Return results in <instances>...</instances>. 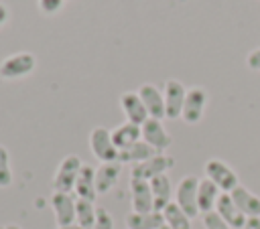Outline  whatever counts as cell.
I'll return each instance as SVG.
<instances>
[{
  "instance_id": "26",
  "label": "cell",
  "mask_w": 260,
  "mask_h": 229,
  "mask_svg": "<svg viewBox=\"0 0 260 229\" xmlns=\"http://www.w3.org/2000/svg\"><path fill=\"white\" fill-rule=\"evenodd\" d=\"M201 219H203V227L205 229H232L215 211H209V213L201 215Z\"/></svg>"
},
{
  "instance_id": "13",
  "label": "cell",
  "mask_w": 260,
  "mask_h": 229,
  "mask_svg": "<svg viewBox=\"0 0 260 229\" xmlns=\"http://www.w3.org/2000/svg\"><path fill=\"white\" fill-rule=\"evenodd\" d=\"M215 213L232 227V229H244L246 225V217L244 213L236 207L234 199L230 193H221L219 199H217V205H215Z\"/></svg>"
},
{
  "instance_id": "25",
  "label": "cell",
  "mask_w": 260,
  "mask_h": 229,
  "mask_svg": "<svg viewBox=\"0 0 260 229\" xmlns=\"http://www.w3.org/2000/svg\"><path fill=\"white\" fill-rule=\"evenodd\" d=\"M12 182V170H10V156L4 146H0V188L8 186Z\"/></svg>"
},
{
  "instance_id": "21",
  "label": "cell",
  "mask_w": 260,
  "mask_h": 229,
  "mask_svg": "<svg viewBox=\"0 0 260 229\" xmlns=\"http://www.w3.org/2000/svg\"><path fill=\"white\" fill-rule=\"evenodd\" d=\"M165 225V217L160 211H148V213H128L126 227L128 229H158Z\"/></svg>"
},
{
  "instance_id": "23",
  "label": "cell",
  "mask_w": 260,
  "mask_h": 229,
  "mask_svg": "<svg viewBox=\"0 0 260 229\" xmlns=\"http://www.w3.org/2000/svg\"><path fill=\"white\" fill-rule=\"evenodd\" d=\"M162 217H165V225L169 229H191V217L175 201H171L162 209Z\"/></svg>"
},
{
  "instance_id": "8",
  "label": "cell",
  "mask_w": 260,
  "mask_h": 229,
  "mask_svg": "<svg viewBox=\"0 0 260 229\" xmlns=\"http://www.w3.org/2000/svg\"><path fill=\"white\" fill-rule=\"evenodd\" d=\"M205 103H207V91L203 87H191V89H187L183 111H181L183 122H187V124L201 122L203 111H205Z\"/></svg>"
},
{
  "instance_id": "19",
  "label": "cell",
  "mask_w": 260,
  "mask_h": 229,
  "mask_svg": "<svg viewBox=\"0 0 260 229\" xmlns=\"http://www.w3.org/2000/svg\"><path fill=\"white\" fill-rule=\"evenodd\" d=\"M221 190L217 188V184H213L209 178H201L199 180V188H197V205H199V213L205 215L209 211H215L217 199H219Z\"/></svg>"
},
{
  "instance_id": "10",
  "label": "cell",
  "mask_w": 260,
  "mask_h": 229,
  "mask_svg": "<svg viewBox=\"0 0 260 229\" xmlns=\"http://www.w3.org/2000/svg\"><path fill=\"white\" fill-rule=\"evenodd\" d=\"M140 132H142V140H144L148 146H152L156 152L167 150V148L171 146V142H173V138H171V134L165 130L162 122H160V120H154V118H148V120L140 126Z\"/></svg>"
},
{
  "instance_id": "3",
  "label": "cell",
  "mask_w": 260,
  "mask_h": 229,
  "mask_svg": "<svg viewBox=\"0 0 260 229\" xmlns=\"http://www.w3.org/2000/svg\"><path fill=\"white\" fill-rule=\"evenodd\" d=\"M89 148L91 154L104 164V162H118V148L112 140V130H106L102 126H95L89 132Z\"/></svg>"
},
{
  "instance_id": "30",
  "label": "cell",
  "mask_w": 260,
  "mask_h": 229,
  "mask_svg": "<svg viewBox=\"0 0 260 229\" xmlns=\"http://www.w3.org/2000/svg\"><path fill=\"white\" fill-rule=\"evenodd\" d=\"M244 229H260V217H248Z\"/></svg>"
},
{
  "instance_id": "1",
  "label": "cell",
  "mask_w": 260,
  "mask_h": 229,
  "mask_svg": "<svg viewBox=\"0 0 260 229\" xmlns=\"http://www.w3.org/2000/svg\"><path fill=\"white\" fill-rule=\"evenodd\" d=\"M203 170H205V178H209L213 184H217V188L221 193H232L240 184V178H238L236 170L219 158H209L205 162Z\"/></svg>"
},
{
  "instance_id": "32",
  "label": "cell",
  "mask_w": 260,
  "mask_h": 229,
  "mask_svg": "<svg viewBox=\"0 0 260 229\" xmlns=\"http://www.w3.org/2000/svg\"><path fill=\"white\" fill-rule=\"evenodd\" d=\"M57 229H81L77 223H73V225H61V227H57Z\"/></svg>"
},
{
  "instance_id": "20",
  "label": "cell",
  "mask_w": 260,
  "mask_h": 229,
  "mask_svg": "<svg viewBox=\"0 0 260 229\" xmlns=\"http://www.w3.org/2000/svg\"><path fill=\"white\" fill-rule=\"evenodd\" d=\"M154 154H158L152 146H148L144 140H140V142H136V144H132L130 148H126V150H120L118 152V162L120 164H138V162H144V160H148V158H152Z\"/></svg>"
},
{
  "instance_id": "16",
  "label": "cell",
  "mask_w": 260,
  "mask_h": 229,
  "mask_svg": "<svg viewBox=\"0 0 260 229\" xmlns=\"http://www.w3.org/2000/svg\"><path fill=\"white\" fill-rule=\"evenodd\" d=\"M230 195H232L236 207L244 213L246 219L248 217H260V197L258 195H254L252 190H248L242 184H238Z\"/></svg>"
},
{
  "instance_id": "29",
  "label": "cell",
  "mask_w": 260,
  "mask_h": 229,
  "mask_svg": "<svg viewBox=\"0 0 260 229\" xmlns=\"http://www.w3.org/2000/svg\"><path fill=\"white\" fill-rule=\"evenodd\" d=\"M246 65L252 69V71H260V47L252 49L246 57Z\"/></svg>"
},
{
  "instance_id": "17",
  "label": "cell",
  "mask_w": 260,
  "mask_h": 229,
  "mask_svg": "<svg viewBox=\"0 0 260 229\" xmlns=\"http://www.w3.org/2000/svg\"><path fill=\"white\" fill-rule=\"evenodd\" d=\"M73 190H75V197H77V199L95 201L98 190H95V168H93V166H89V164H83V166H81Z\"/></svg>"
},
{
  "instance_id": "5",
  "label": "cell",
  "mask_w": 260,
  "mask_h": 229,
  "mask_svg": "<svg viewBox=\"0 0 260 229\" xmlns=\"http://www.w3.org/2000/svg\"><path fill=\"white\" fill-rule=\"evenodd\" d=\"M35 65H37V59L28 51H20V53L8 55L0 63V77L2 79H18V77H24V75L32 73Z\"/></svg>"
},
{
  "instance_id": "14",
  "label": "cell",
  "mask_w": 260,
  "mask_h": 229,
  "mask_svg": "<svg viewBox=\"0 0 260 229\" xmlns=\"http://www.w3.org/2000/svg\"><path fill=\"white\" fill-rule=\"evenodd\" d=\"M120 105H122V111L126 113V122H132L136 126H142L148 120V111H146V107H144L138 91H126V93H122Z\"/></svg>"
},
{
  "instance_id": "18",
  "label": "cell",
  "mask_w": 260,
  "mask_h": 229,
  "mask_svg": "<svg viewBox=\"0 0 260 229\" xmlns=\"http://www.w3.org/2000/svg\"><path fill=\"white\" fill-rule=\"evenodd\" d=\"M112 140H114V146L120 150H126L130 148L132 144L140 142L142 140V132H140V126L132 124V122H124L120 126H116L112 130Z\"/></svg>"
},
{
  "instance_id": "34",
  "label": "cell",
  "mask_w": 260,
  "mask_h": 229,
  "mask_svg": "<svg viewBox=\"0 0 260 229\" xmlns=\"http://www.w3.org/2000/svg\"><path fill=\"white\" fill-rule=\"evenodd\" d=\"M158 229H169V227H167V225H162V227H158Z\"/></svg>"
},
{
  "instance_id": "11",
  "label": "cell",
  "mask_w": 260,
  "mask_h": 229,
  "mask_svg": "<svg viewBox=\"0 0 260 229\" xmlns=\"http://www.w3.org/2000/svg\"><path fill=\"white\" fill-rule=\"evenodd\" d=\"M130 203H132L134 213L154 211V199H152V190H150L148 180L130 178Z\"/></svg>"
},
{
  "instance_id": "24",
  "label": "cell",
  "mask_w": 260,
  "mask_h": 229,
  "mask_svg": "<svg viewBox=\"0 0 260 229\" xmlns=\"http://www.w3.org/2000/svg\"><path fill=\"white\" fill-rule=\"evenodd\" d=\"M95 215H98V207L93 205V201L75 197V223L81 229H91L95 223Z\"/></svg>"
},
{
  "instance_id": "6",
  "label": "cell",
  "mask_w": 260,
  "mask_h": 229,
  "mask_svg": "<svg viewBox=\"0 0 260 229\" xmlns=\"http://www.w3.org/2000/svg\"><path fill=\"white\" fill-rule=\"evenodd\" d=\"M173 164H175V158H173V156H167V154L158 152V154H154L152 158L134 164L132 170H130V178L152 180V178L158 176V174H167V170L173 168Z\"/></svg>"
},
{
  "instance_id": "9",
  "label": "cell",
  "mask_w": 260,
  "mask_h": 229,
  "mask_svg": "<svg viewBox=\"0 0 260 229\" xmlns=\"http://www.w3.org/2000/svg\"><path fill=\"white\" fill-rule=\"evenodd\" d=\"M49 203H51V209L55 213L57 227L73 225L75 223V197L71 193H57V190H53Z\"/></svg>"
},
{
  "instance_id": "35",
  "label": "cell",
  "mask_w": 260,
  "mask_h": 229,
  "mask_svg": "<svg viewBox=\"0 0 260 229\" xmlns=\"http://www.w3.org/2000/svg\"><path fill=\"white\" fill-rule=\"evenodd\" d=\"M0 229H6V227H0Z\"/></svg>"
},
{
  "instance_id": "22",
  "label": "cell",
  "mask_w": 260,
  "mask_h": 229,
  "mask_svg": "<svg viewBox=\"0 0 260 229\" xmlns=\"http://www.w3.org/2000/svg\"><path fill=\"white\" fill-rule=\"evenodd\" d=\"M148 182H150V190H152V199H154V211L162 213V209L171 203V193H173L171 178L167 174H158Z\"/></svg>"
},
{
  "instance_id": "33",
  "label": "cell",
  "mask_w": 260,
  "mask_h": 229,
  "mask_svg": "<svg viewBox=\"0 0 260 229\" xmlns=\"http://www.w3.org/2000/svg\"><path fill=\"white\" fill-rule=\"evenodd\" d=\"M4 227H6V229H22V227H20V225H16V223H10V225H4Z\"/></svg>"
},
{
  "instance_id": "28",
  "label": "cell",
  "mask_w": 260,
  "mask_h": 229,
  "mask_svg": "<svg viewBox=\"0 0 260 229\" xmlns=\"http://www.w3.org/2000/svg\"><path fill=\"white\" fill-rule=\"evenodd\" d=\"M61 6H63V0H39V10L43 14H47V16L59 12Z\"/></svg>"
},
{
  "instance_id": "7",
  "label": "cell",
  "mask_w": 260,
  "mask_h": 229,
  "mask_svg": "<svg viewBox=\"0 0 260 229\" xmlns=\"http://www.w3.org/2000/svg\"><path fill=\"white\" fill-rule=\"evenodd\" d=\"M185 95L187 89L179 79H167L165 81V89H162V97H165V118L169 120H177L181 118L183 111V103H185Z\"/></svg>"
},
{
  "instance_id": "4",
  "label": "cell",
  "mask_w": 260,
  "mask_h": 229,
  "mask_svg": "<svg viewBox=\"0 0 260 229\" xmlns=\"http://www.w3.org/2000/svg\"><path fill=\"white\" fill-rule=\"evenodd\" d=\"M197 188H199V178L193 174H187L179 180L177 188H175V203L193 219L199 213V205H197Z\"/></svg>"
},
{
  "instance_id": "15",
  "label": "cell",
  "mask_w": 260,
  "mask_h": 229,
  "mask_svg": "<svg viewBox=\"0 0 260 229\" xmlns=\"http://www.w3.org/2000/svg\"><path fill=\"white\" fill-rule=\"evenodd\" d=\"M122 164L120 162H104L95 168V190L98 195H106L114 188V184L120 178Z\"/></svg>"
},
{
  "instance_id": "31",
  "label": "cell",
  "mask_w": 260,
  "mask_h": 229,
  "mask_svg": "<svg viewBox=\"0 0 260 229\" xmlns=\"http://www.w3.org/2000/svg\"><path fill=\"white\" fill-rule=\"evenodd\" d=\"M8 16H10V12H8V8H6V4H2L0 2V26L8 20Z\"/></svg>"
},
{
  "instance_id": "27",
  "label": "cell",
  "mask_w": 260,
  "mask_h": 229,
  "mask_svg": "<svg viewBox=\"0 0 260 229\" xmlns=\"http://www.w3.org/2000/svg\"><path fill=\"white\" fill-rule=\"evenodd\" d=\"M91 229H114V219H112V215H110L106 209L98 207L95 223H93V227H91Z\"/></svg>"
},
{
  "instance_id": "12",
  "label": "cell",
  "mask_w": 260,
  "mask_h": 229,
  "mask_svg": "<svg viewBox=\"0 0 260 229\" xmlns=\"http://www.w3.org/2000/svg\"><path fill=\"white\" fill-rule=\"evenodd\" d=\"M138 95L148 111V118H154V120H162L165 118V97H162V91L152 85V83H142L138 87Z\"/></svg>"
},
{
  "instance_id": "2",
  "label": "cell",
  "mask_w": 260,
  "mask_h": 229,
  "mask_svg": "<svg viewBox=\"0 0 260 229\" xmlns=\"http://www.w3.org/2000/svg\"><path fill=\"white\" fill-rule=\"evenodd\" d=\"M81 166H83V162H81V158L77 154H67L61 160V164H59V168H57V172L53 176V190L71 193L73 186H75V180L79 176Z\"/></svg>"
}]
</instances>
